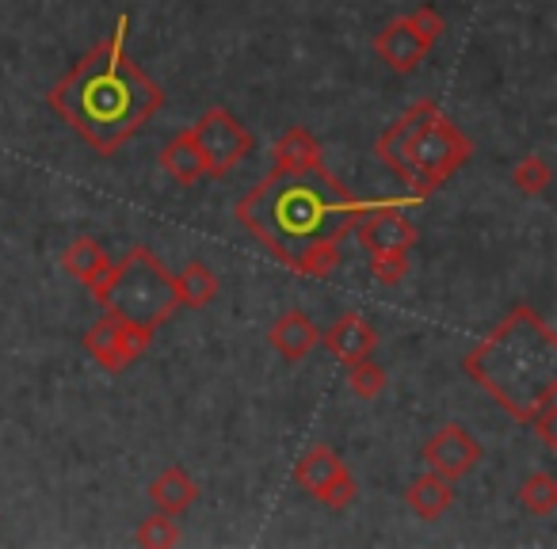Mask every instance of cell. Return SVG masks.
<instances>
[{"mask_svg": "<svg viewBox=\"0 0 557 549\" xmlns=\"http://www.w3.org/2000/svg\"><path fill=\"white\" fill-rule=\"evenodd\" d=\"M367 267H371V275L382 283V287H397V283L409 275V252H371L367 255Z\"/></svg>", "mask_w": 557, "mask_h": 549, "instance_id": "23", "label": "cell"}, {"mask_svg": "<svg viewBox=\"0 0 557 549\" xmlns=\"http://www.w3.org/2000/svg\"><path fill=\"white\" fill-rule=\"evenodd\" d=\"M371 199L351 195L329 169L306 176L268 172L237 202V222L298 275H329L341 260V240L363 217Z\"/></svg>", "mask_w": 557, "mask_h": 549, "instance_id": "1", "label": "cell"}, {"mask_svg": "<svg viewBox=\"0 0 557 549\" xmlns=\"http://www.w3.org/2000/svg\"><path fill=\"white\" fill-rule=\"evenodd\" d=\"M161 169L184 187L199 184V179L207 176V172H202V157H199V146H195L191 130H180L176 138L161 149Z\"/></svg>", "mask_w": 557, "mask_h": 549, "instance_id": "18", "label": "cell"}, {"mask_svg": "<svg viewBox=\"0 0 557 549\" xmlns=\"http://www.w3.org/2000/svg\"><path fill=\"white\" fill-rule=\"evenodd\" d=\"M191 138H195V146H199L202 172H207L210 179L230 176V172L237 169V164H245L256 149L245 123L225 108H210L207 115L191 126Z\"/></svg>", "mask_w": 557, "mask_h": 549, "instance_id": "7", "label": "cell"}, {"mask_svg": "<svg viewBox=\"0 0 557 549\" xmlns=\"http://www.w3.org/2000/svg\"><path fill=\"white\" fill-rule=\"evenodd\" d=\"M134 541L146 549H172L180 546V526L172 515H164V511H153V515H146L138 523V531H134Z\"/></svg>", "mask_w": 557, "mask_h": 549, "instance_id": "22", "label": "cell"}, {"mask_svg": "<svg viewBox=\"0 0 557 549\" xmlns=\"http://www.w3.org/2000/svg\"><path fill=\"white\" fill-rule=\"evenodd\" d=\"M62 267L70 271V275L77 283L92 287V283L100 279L103 271L111 267V255H108V248H103L96 237H77V240H70V245H65Z\"/></svg>", "mask_w": 557, "mask_h": 549, "instance_id": "16", "label": "cell"}, {"mask_svg": "<svg viewBox=\"0 0 557 549\" xmlns=\"http://www.w3.org/2000/svg\"><path fill=\"white\" fill-rule=\"evenodd\" d=\"M519 503L539 519L554 515L557 511V477L554 473H531V477L519 485Z\"/></svg>", "mask_w": 557, "mask_h": 549, "instance_id": "19", "label": "cell"}, {"mask_svg": "<svg viewBox=\"0 0 557 549\" xmlns=\"http://www.w3.org/2000/svg\"><path fill=\"white\" fill-rule=\"evenodd\" d=\"M549 179H554V172H549L546 157H539V153L519 157V164L511 169V187H516L519 195H527V199H539V195H546Z\"/></svg>", "mask_w": 557, "mask_h": 549, "instance_id": "21", "label": "cell"}, {"mask_svg": "<svg viewBox=\"0 0 557 549\" xmlns=\"http://www.w3.org/2000/svg\"><path fill=\"white\" fill-rule=\"evenodd\" d=\"M172 283H176L180 310H202V305H210L218 298V275L202 260L184 263V271L172 275Z\"/></svg>", "mask_w": 557, "mask_h": 549, "instance_id": "17", "label": "cell"}, {"mask_svg": "<svg viewBox=\"0 0 557 549\" xmlns=\"http://www.w3.org/2000/svg\"><path fill=\"white\" fill-rule=\"evenodd\" d=\"M389 386V374L386 366L374 363V355H363L356 359V363H348V389L356 397H363V401H374V397H382Z\"/></svg>", "mask_w": 557, "mask_h": 549, "instance_id": "20", "label": "cell"}, {"mask_svg": "<svg viewBox=\"0 0 557 549\" xmlns=\"http://www.w3.org/2000/svg\"><path fill=\"white\" fill-rule=\"evenodd\" d=\"M153 336L157 333H149V328L131 325V321L115 317V313H103L85 333V351L108 374H123V371H131V363H138V359L146 355Z\"/></svg>", "mask_w": 557, "mask_h": 549, "instance_id": "9", "label": "cell"}, {"mask_svg": "<svg viewBox=\"0 0 557 549\" xmlns=\"http://www.w3.org/2000/svg\"><path fill=\"white\" fill-rule=\"evenodd\" d=\"M268 340L287 363H302V359L321 344V328L306 317V310H287L275 325H271Z\"/></svg>", "mask_w": 557, "mask_h": 549, "instance_id": "13", "label": "cell"}, {"mask_svg": "<svg viewBox=\"0 0 557 549\" xmlns=\"http://www.w3.org/2000/svg\"><path fill=\"white\" fill-rule=\"evenodd\" d=\"M405 503H409V511L417 519L435 523V519H443L455 508V481L440 477V473H432V470L420 473V477L405 488Z\"/></svg>", "mask_w": 557, "mask_h": 549, "instance_id": "15", "label": "cell"}, {"mask_svg": "<svg viewBox=\"0 0 557 549\" xmlns=\"http://www.w3.org/2000/svg\"><path fill=\"white\" fill-rule=\"evenodd\" d=\"M271 157H275V169L271 172H283V176H306V172L325 169V149H321V141L313 138L306 126H290V130L275 141Z\"/></svg>", "mask_w": 557, "mask_h": 549, "instance_id": "12", "label": "cell"}, {"mask_svg": "<svg viewBox=\"0 0 557 549\" xmlns=\"http://www.w3.org/2000/svg\"><path fill=\"white\" fill-rule=\"evenodd\" d=\"M321 344L329 348V355L348 366V363H356V359L379 351V333L367 325L363 313H344V317H336L333 325L321 333Z\"/></svg>", "mask_w": 557, "mask_h": 549, "instance_id": "11", "label": "cell"}, {"mask_svg": "<svg viewBox=\"0 0 557 549\" xmlns=\"http://www.w3.org/2000/svg\"><path fill=\"white\" fill-rule=\"evenodd\" d=\"M374 157L409 187V195L428 199L470 161L473 141L443 108H435L432 100H417L397 123L382 130Z\"/></svg>", "mask_w": 557, "mask_h": 549, "instance_id": "4", "label": "cell"}, {"mask_svg": "<svg viewBox=\"0 0 557 549\" xmlns=\"http://www.w3.org/2000/svg\"><path fill=\"white\" fill-rule=\"evenodd\" d=\"M295 481L302 492H310L318 503L333 511H344L356 503L359 485L351 477V470L344 465V458L336 454L329 442H313L310 450H302V458L295 462Z\"/></svg>", "mask_w": 557, "mask_h": 549, "instance_id": "8", "label": "cell"}, {"mask_svg": "<svg viewBox=\"0 0 557 549\" xmlns=\"http://www.w3.org/2000/svg\"><path fill=\"white\" fill-rule=\"evenodd\" d=\"M146 496L157 511H164V515L176 519V515H184L195 500H199V481H195L184 465H169V470H161L153 481H149Z\"/></svg>", "mask_w": 557, "mask_h": 549, "instance_id": "14", "label": "cell"}, {"mask_svg": "<svg viewBox=\"0 0 557 549\" xmlns=\"http://www.w3.org/2000/svg\"><path fill=\"white\" fill-rule=\"evenodd\" d=\"M88 290L103 313H115V317L149 328V333L169 325L180 313L172 271L146 245H134L123 260H111V267Z\"/></svg>", "mask_w": 557, "mask_h": 549, "instance_id": "5", "label": "cell"}, {"mask_svg": "<svg viewBox=\"0 0 557 549\" xmlns=\"http://www.w3.org/2000/svg\"><path fill=\"white\" fill-rule=\"evenodd\" d=\"M447 32V20L435 4H420L412 9L409 16H397L374 35V54L389 65L394 73H412L428 54L432 47L443 39Z\"/></svg>", "mask_w": 557, "mask_h": 549, "instance_id": "6", "label": "cell"}, {"mask_svg": "<svg viewBox=\"0 0 557 549\" xmlns=\"http://www.w3.org/2000/svg\"><path fill=\"white\" fill-rule=\"evenodd\" d=\"M131 16L115 20V32L96 42L54 88L50 108L73 126L100 157H111L164 108V88L126 58Z\"/></svg>", "mask_w": 557, "mask_h": 549, "instance_id": "2", "label": "cell"}, {"mask_svg": "<svg viewBox=\"0 0 557 549\" xmlns=\"http://www.w3.org/2000/svg\"><path fill=\"white\" fill-rule=\"evenodd\" d=\"M420 458H424L428 470L440 473V477L462 481L481 465L485 447H481V442L473 439V432H466L462 424H443L440 432L424 442V454Z\"/></svg>", "mask_w": 557, "mask_h": 549, "instance_id": "10", "label": "cell"}, {"mask_svg": "<svg viewBox=\"0 0 557 549\" xmlns=\"http://www.w3.org/2000/svg\"><path fill=\"white\" fill-rule=\"evenodd\" d=\"M462 371L519 424L557 447V333L531 305H516L470 355Z\"/></svg>", "mask_w": 557, "mask_h": 549, "instance_id": "3", "label": "cell"}]
</instances>
